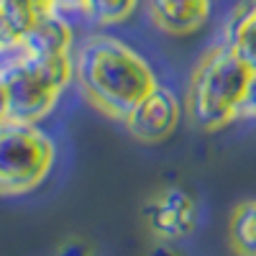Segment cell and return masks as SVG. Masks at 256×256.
Wrapping results in <instances>:
<instances>
[{
  "label": "cell",
  "mask_w": 256,
  "mask_h": 256,
  "mask_svg": "<svg viewBox=\"0 0 256 256\" xmlns=\"http://www.w3.org/2000/svg\"><path fill=\"white\" fill-rule=\"evenodd\" d=\"M38 16L24 0H0V41L26 38Z\"/></svg>",
  "instance_id": "30bf717a"
},
{
  "label": "cell",
  "mask_w": 256,
  "mask_h": 256,
  "mask_svg": "<svg viewBox=\"0 0 256 256\" xmlns=\"http://www.w3.org/2000/svg\"><path fill=\"white\" fill-rule=\"evenodd\" d=\"M138 8V0H88L84 16L95 26H118L128 20Z\"/></svg>",
  "instance_id": "7c38bea8"
},
{
  "label": "cell",
  "mask_w": 256,
  "mask_h": 256,
  "mask_svg": "<svg viewBox=\"0 0 256 256\" xmlns=\"http://www.w3.org/2000/svg\"><path fill=\"white\" fill-rule=\"evenodd\" d=\"M144 218L159 238L177 241L195 230L198 205L182 187H166L146 202Z\"/></svg>",
  "instance_id": "8992f818"
},
{
  "label": "cell",
  "mask_w": 256,
  "mask_h": 256,
  "mask_svg": "<svg viewBox=\"0 0 256 256\" xmlns=\"http://www.w3.org/2000/svg\"><path fill=\"white\" fill-rule=\"evenodd\" d=\"M74 82L100 113L116 120H126L159 88L148 59L126 41L105 34L90 36L74 49Z\"/></svg>",
  "instance_id": "6da1fadb"
},
{
  "label": "cell",
  "mask_w": 256,
  "mask_h": 256,
  "mask_svg": "<svg viewBox=\"0 0 256 256\" xmlns=\"http://www.w3.org/2000/svg\"><path fill=\"white\" fill-rule=\"evenodd\" d=\"M256 72L228 44H216L195 64L187 84V110L202 131H220L238 120Z\"/></svg>",
  "instance_id": "7a4b0ae2"
},
{
  "label": "cell",
  "mask_w": 256,
  "mask_h": 256,
  "mask_svg": "<svg viewBox=\"0 0 256 256\" xmlns=\"http://www.w3.org/2000/svg\"><path fill=\"white\" fill-rule=\"evenodd\" d=\"M223 44H228L241 62L256 72V0H244V3L233 10Z\"/></svg>",
  "instance_id": "9c48e42d"
},
{
  "label": "cell",
  "mask_w": 256,
  "mask_h": 256,
  "mask_svg": "<svg viewBox=\"0 0 256 256\" xmlns=\"http://www.w3.org/2000/svg\"><path fill=\"white\" fill-rule=\"evenodd\" d=\"M34 62L31 49L26 46V41H0V84L10 82L18 72H24L28 64Z\"/></svg>",
  "instance_id": "4fadbf2b"
},
{
  "label": "cell",
  "mask_w": 256,
  "mask_h": 256,
  "mask_svg": "<svg viewBox=\"0 0 256 256\" xmlns=\"http://www.w3.org/2000/svg\"><path fill=\"white\" fill-rule=\"evenodd\" d=\"M34 56H64L74 54V28L67 16L56 10L38 16L34 28L24 38Z\"/></svg>",
  "instance_id": "ba28073f"
},
{
  "label": "cell",
  "mask_w": 256,
  "mask_h": 256,
  "mask_svg": "<svg viewBox=\"0 0 256 256\" xmlns=\"http://www.w3.org/2000/svg\"><path fill=\"white\" fill-rule=\"evenodd\" d=\"M152 256H177V251L169 246V244H164V246H156V248L152 251Z\"/></svg>",
  "instance_id": "ac0fdd59"
},
{
  "label": "cell",
  "mask_w": 256,
  "mask_h": 256,
  "mask_svg": "<svg viewBox=\"0 0 256 256\" xmlns=\"http://www.w3.org/2000/svg\"><path fill=\"white\" fill-rule=\"evenodd\" d=\"M56 146L38 126L0 123V195H26L44 182L54 166Z\"/></svg>",
  "instance_id": "3957f363"
},
{
  "label": "cell",
  "mask_w": 256,
  "mask_h": 256,
  "mask_svg": "<svg viewBox=\"0 0 256 256\" xmlns=\"http://www.w3.org/2000/svg\"><path fill=\"white\" fill-rule=\"evenodd\" d=\"M230 246L238 256H256V200L241 202L230 216Z\"/></svg>",
  "instance_id": "8fae6325"
},
{
  "label": "cell",
  "mask_w": 256,
  "mask_h": 256,
  "mask_svg": "<svg viewBox=\"0 0 256 256\" xmlns=\"http://www.w3.org/2000/svg\"><path fill=\"white\" fill-rule=\"evenodd\" d=\"M182 120V102L180 98L159 84V88L144 98L136 108L126 116V128L136 141L141 144H162L177 131Z\"/></svg>",
  "instance_id": "5b68a950"
},
{
  "label": "cell",
  "mask_w": 256,
  "mask_h": 256,
  "mask_svg": "<svg viewBox=\"0 0 256 256\" xmlns=\"http://www.w3.org/2000/svg\"><path fill=\"white\" fill-rule=\"evenodd\" d=\"M152 24L169 36L200 31L212 10V0H146Z\"/></svg>",
  "instance_id": "52a82bcc"
},
{
  "label": "cell",
  "mask_w": 256,
  "mask_h": 256,
  "mask_svg": "<svg viewBox=\"0 0 256 256\" xmlns=\"http://www.w3.org/2000/svg\"><path fill=\"white\" fill-rule=\"evenodd\" d=\"M24 3H28V6H31L36 13H41V16L54 10V0H24Z\"/></svg>",
  "instance_id": "2e32d148"
},
{
  "label": "cell",
  "mask_w": 256,
  "mask_h": 256,
  "mask_svg": "<svg viewBox=\"0 0 256 256\" xmlns=\"http://www.w3.org/2000/svg\"><path fill=\"white\" fill-rule=\"evenodd\" d=\"M74 80V54L64 56H34V62L24 72H18L10 82H6L8 92V120L38 126L62 92Z\"/></svg>",
  "instance_id": "277c9868"
},
{
  "label": "cell",
  "mask_w": 256,
  "mask_h": 256,
  "mask_svg": "<svg viewBox=\"0 0 256 256\" xmlns=\"http://www.w3.org/2000/svg\"><path fill=\"white\" fill-rule=\"evenodd\" d=\"M241 118H256V77H254V84H251V92H248V98H246V105H244Z\"/></svg>",
  "instance_id": "9a60e30c"
},
{
  "label": "cell",
  "mask_w": 256,
  "mask_h": 256,
  "mask_svg": "<svg viewBox=\"0 0 256 256\" xmlns=\"http://www.w3.org/2000/svg\"><path fill=\"white\" fill-rule=\"evenodd\" d=\"M8 120V92H6V84H0V123Z\"/></svg>",
  "instance_id": "e0dca14e"
},
{
  "label": "cell",
  "mask_w": 256,
  "mask_h": 256,
  "mask_svg": "<svg viewBox=\"0 0 256 256\" xmlns=\"http://www.w3.org/2000/svg\"><path fill=\"white\" fill-rule=\"evenodd\" d=\"M84 6L88 0H54V10L62 16H84Z\"/></svg>",
  "instance_id": "5bb4252c"
}]
</instances>
